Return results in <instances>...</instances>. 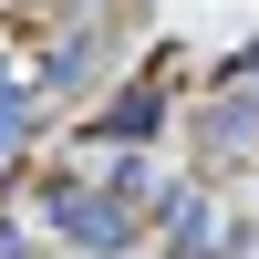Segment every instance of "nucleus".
<instances>
[{"mask_svg":"<svg viewBox=\"0 0 259 259\" xmlns=\"http://www.w3.org/2000/svg\"><path fill=\"white\" fill-rule=\"evenodd\" d=\"M249 239H259V228L239 218V207H218V187H197V177H177V187H166L156 259H239Z\"/></svg>","mask_w":259,"mask_h":259,"instance_id":"obj_1","label":"nucleus"},{"mask_svg":"<svg viewBox=\"0 0 259 259\" xmlns=\"http://www.w3.org/2000/svg\"><path fill=\"white\" fill-rule=\"evenodd\" d=\"M94 145H114V156H145V145L166 135V73H145V83H114V94L94 104V124H83Z\"/></svg>","mask_w":259,"mask_h":259,"instance_id":"obj_2","label":"nucleus"},{"mask_svg":"<svg viewBox=\"0 0 259 259\" xmlns=\"http://www.w3.org/2000/svg\"><path fill=\"white\" fill-rule=\"evenodd\" d=\"M104 0H41V21H94Z\"/></svg>","mask_w":259,"mask_h":259,"instance_id":"obj_3","label":"nucleus"}]
</instances>
